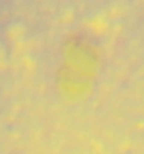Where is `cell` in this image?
I'll list each match as a JSON object with an SVG mask.
<instances>
[]
</instances>
